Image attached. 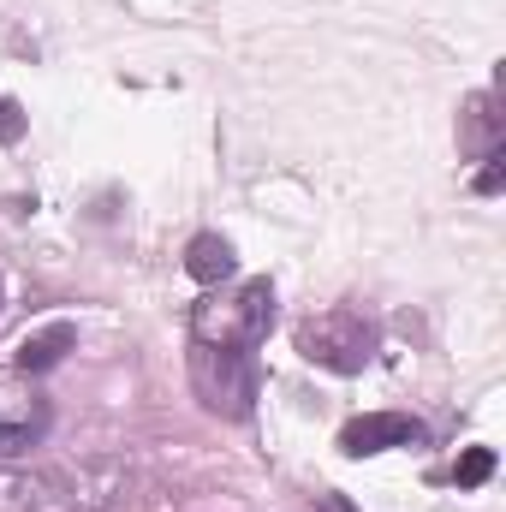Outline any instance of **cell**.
Returning <instances> with one entry per match:
<instances>
[{"mask_svg":"<svg viewBox=\"0 0 506 512\" xmlns=\"http://www.w3.org/2000/svg\"><path fill=\"white\" fill-rule=\"evenodd\" d=\"M131 501L126 459H66L30 465V512H114Z\"/></svg>","mask_w":506,"mask_h":512,"instance_id":"1","label":"cell"},{"mask_svg":"<svg viewBox=\"0 0 506 512\" xmlns=\"http://www.w3.org/2000/svg\"><path fill=\"white\" fill-rule=\"evenodd\" d=\"M274 328V280H245L239 292H209L191 310V346L256 352Z\"/></svg>","mask_w":506,"mask_h":512,"instance_id":"2","label":"cell"},{"mask_svg":"<svg viewBox=\"0 0 506 512\" xmlns=\"http://www.w3.org/2000/svg\"><path fill=\"white\" fill-rule=\"evenodd\" d=\"M292 346H298V358H304V364H316V370L358 376V370H370V364H376L381 334H376V322H370L364 310H352V304H328V310H316V316H304V322H298Z\"/></svg>","mask_w":506,"mask_h":512,"instance_id":"3","label":"cell"},{"mask_svg":"<svg viewBox=\"0 0 506 512\" xmlns=\"http://www.w3.org/2000/svg\"><path fill=\"white\" fill-rule=\"evenodd\" d=\"M191 387L221 417H251L256 405V352H215L191 346Z\"/></svg>","mask_w":506,"mask_h":512,"instance_id":"4","label":"cell"},{"mask_svg":"<svg viewBox=\"0 0 506 512\" xmlns=\"http://www.w3.org/2000/svg\"><path fill=\"white\" fill-rule=\"evenodd\" d=\"M48 435V399L36 393V376L0 370V465H18Z\"/></svg>","mask_w":506,"mask_h":512,"instance_id":"5","label":"cell"},{"mask_svg":"<svg viewBox=\"0 0 506 512\" xmlns=\"http://www.w3.org/2000/svg\"><path fill=\"white\" fill-rule=\"evenodd\" d=\"M423 441H429V429L405 411H364L340 429V453H352V459H370L387 447H423Z\"/></svg>","mask_w":506,"mask_h":512,"instance_id":"6","label":"cell"},{"mask_svg":"<svg viewBox=\"0 0 506 512\" xmlns=\"http://www.w3.org/2000/svg\"><path fill=\"white\" fill-rule=\"evenodd\" d=\"M72 346H78V322L54 316L48 328H36V334H24V340H18V358H12V370H18V376H42V370H54V364H60Z\"/></svg>","mask_w":506,"mask_h":512,"instance_id":"7","label":"cell"},{"mask_svg":"<svg viewBox=\"0 0 506 512\" xmlns=\"http://www.w3.org/2000/svg\"><path fill=\"white\" fill-rule=\"evenodd\" d=\"M459 149H465L471 161L501 155V114H495V90L465 96V108H459Z\"/></svg>","mask_w":506,"mask_h":512,"instance_id":"8","label":"cell"},{"mask_svg":"<svg viewBox=\"0 0 506 512\" xmlns=\"http://www.w3.org/2000/svg\"><path fill=\"white\" fill-rule=\"evenodd\" d=\"M233 268H239V256H233V245L221 233H197L185 245V274L197 286H221V280H233Z\"/></svg>","mask_w":506,"mask_h":512,"instance_id":"9","label":"cell"},{"mask_svg":"<svg viewBox=\"0 0 506 512\" xmlns=\"http://www.w3.org/2000/svg\"><path fill=\"white\" fill-rule=\"evenodd\" d=\"M489 477H495V453H489V447L459 453V465H453V483H459V489H483Z\"/></svg>","mask_w":506,"mask_h":512,"instance_id":"10","label":"cell"},{"mask_svg":"<svg viewBox=\"0 0 506 512\" xmlns=\"http://www.w3.org/2000/svg\"><path fill=\"white\" fill-rule=\"evenodd\" d=\"M18 137H24V108L0 102V143H18Z\"/></svg>","mask_w":506,"mask_h":512,"instance_id":"11","label":"cell"},{"mask_svg":"<svg viewBox=\"0 0 506 512\" xmlns=\"http://www.w3.org/2000/svg\"><path fill=\"white\" fill-rule=\"evenodd\" d=\"M477 191H483V197H495V191H501V155H489V161H483V173H477Z\"/></svg>","mask_w":506,"mask_h":512,"instance_id":"12","label":"cell"},{"mask_svg":"<svg viewBox=\"0 0 506 512\" xmlns=\"http://www.w3.org/2000/svg\"><path fill=\"white\" fill-rule=\"evenodd\" d=\"M0 310H6V286H0Z\"/></svg>","mask_w":506,"mask_h":512,"instance_id":"13","label":"cell"}]
</instances>
